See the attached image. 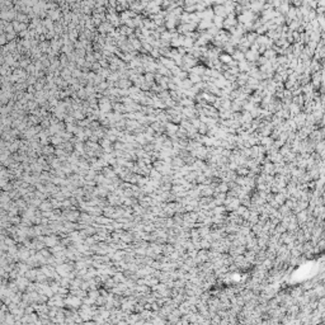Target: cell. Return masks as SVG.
<instances>
[{
  "label": "cell",
  "mask_w": 325,
  "mask_h": 325,
  "mask_svg": "<svg viewBox=\"0 0 325 325\" xmlns=\"http://www.w3.org/2000/svg\"><path fill=\"white\" fill-rule=\"evenodd\" d=\"M43 241H45V244H46L47 248H54L55 245H57V244L61 241V238H59V236L55 235V234L43 235Z\"/></svg>",
  "instance_id": "6da1fadb"
},
{
  "label": "cell",
  "mask_w": 325,
  "mask_h": 325,
  "mask_svg": "<svg viewBox=\"0 0 325 325\" xmlns=\"http://www.w3.org/2000/svg\"><path fill=\"white\" fill-rule=\"evenodd\" d=\"M42 212H45V211H51V210H54V207H52V203H51V201L50 200H45V201H42V203H41V206L38 207Z\"/></svg>",
  "instance_id": "7a4b0ae2"
},
{
  "label": "cell",
  "mask_w": 325,
  "mask_h": 325,
  "mask_svg": "<svg viewBox=\"0 0 325 325\" xmlns=\"http://www.w3.org/2000/svg\"><path fill=\"white\" fill-rule=\"evenodd\" d=\"M60 142H62V140H60V139H57V137H54V139H52V144H54V145H59Z\"/></svg>",
  "instance_id": "3957f363"
}]
</instances>
